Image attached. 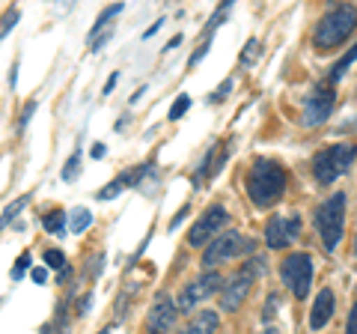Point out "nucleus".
<instances>
[{
	"mask_svg": "<svg viewBox=\"0 0 357 334\" xmlns=\"http://www.w3.org/2000/svg\"><path fill=\"white\" fill-rule=\"evenodd\" d=\"M248 194L256 209H271L286 194V170L274 159H256L248 176Z\"/></svg>",
	"mask_w": 357,
	"mask_h": 334,
	"instance_id": "obj_1",
	"label": "nucleus"
},
{
	"mask_svg": "<svg viewBox=\"0 0 357 334\" xmlns=\"http://www.w3.org/2000/svg\"><path fill=\"white\" fill-rule=\"evenodd\" d=\"M354 27H357V6H351V3L333 6L331 13L321 15V21L316 24L312 42H316L319 51H331V48L342 45V42L354 33Z\"/></svg>",
	"mask_w": 357,
	"mask_h": 334,
	"instance_id": "obj_2",
	"label": "nucleus"
},
{
	"mask_svg": "<svg viewBox=\"0 0 357 334\" xmlns=\"http://www.w3.org/2000/svg\"><path fill=\"white\" fill-rule=\"evenodd\" d=\"M354 159H357L354 143H333V147L321 150L316 155V161H312V173H316V180L321 185H331V182H337L345 170H349Z\"/></svg>",
	"mask_w": 357,
	"mask_h": 334,
	"instance_id": "obj_3",
	"label": "nucleus"
},
{
	"mask_svg": "<svg viewBox=\"0 0 357 334\" xmlns=\"http://www.w3.org/2000/svg\"><path fill=\"white\" fill-rule=\"evenodd\" d=\"M345 194L337 191V194H331L325 203L319 206V212H316V227L321 233V242H325V251H337V245L342 239V221H345Z\"/></svg>",
	"mask_w": 357,
	"mask_h": 334,
	"instance_id": "obj_4",
	"label": "nucleus"
},
{
	"mask_svg": "<svg viewBox=\"0 0 357 334\" xmlns=\"http://www.w3.org/2000/svg\"><path fill=\"white\" fill-rule=\"evenodd\" d=\"M256 251V242L241 236V233L236 230H227L220 233V236H215L208 245H206V254H203V266L211 272L218 263H227L232 257H241V254H253Z\"/></svg>",
	"mask_w": 357,
	"mask_h": 334,
	"instance_id": "obj_5",
	"label": "nucleus"
},
{
	"mask_svg": "<svg viewBox=\"0 0 357 334\" xmlns=\"http://www.w3.org/2000/svg\"><path fill=\"white\" fill-rule=\"evenodd\" d=\"M280 275H283V284L292 289V296L298 298H307L310 296V286H312V260L310 254H289L280 266Z\"/></svg>",
	"mask_w": 357,
	"mask_h": 334,
	"instance_id": "obj_6",
	"label": "nucleus"
},
{
	"mask_svg": "<svg viewBox=\"0 0 357 334\" xmlns=\"http://www.w3.org/2000/svg\"><path fill=\"white\" fill-rule=\"evenodd\" d=\"M227 221H229L227 206H220V203L208 206L203 212V218H199L191 227V233H188V245H191V248H203V245H208L215 236H220L223 227H227Z\"/></svg>",
	"mask_w": 357,
	"mask_h": 334,
	"instance_id": "obj_7",
	"label": "nucleus"
},
{
	"mask_svg": "<svg viewBox=\"0 0 357 334\" xmlns=\"http://www.w3.org/2000/svg\"><path fill=\"white\" fill-rule=\"evenodd\" d=\"M333 102H337V93H333L331 84H319L307 99H304V126L307 129H316L321 126L331 110H333Z\"/></svg>",
	"mask_w": 357,
	"mask_h": 334,
	"instance_id": "obj_8",
	"label": "nucleus"
},
{
	"mask_svg": "<svg viewBox=\"0 0 357 334\" xmlns=\"http://www.w3.org/2000/svg\"><path fill=\"white\" fill-rule=\"evenodd\" d=\"M253 281H256V269H250V263H248V266H241V269H238L236 275H232L227 284H223L220 307L227 310V314H232V310H238V307H241V302L248 298Z\"/></svg>",
	"mask_w": 357,
	"mask_h": 334,
	"instance_id": "obj_9",
	"label": "nucleus"
},
{
	"mask_svg": "<svg viewBox=\"0 0 357 334\" xmlns=\"http://www.w3.org/2000/svg\"><path fill=\"white\" fill-rule=\"evenodd\" d=\"M220 286H223V277H220L218 272H206V275H199L194 284H188V286L182 289V296H178L176 310H178V314H188V310H194V307H197V302H203V298L215 296Z\"/></svg>",
	"mask_w": 357,
	"mask_h": 334,
	"instance_id": "obj_10",
	"label": "nucleus"
},
{
	"mask_svg": "<svg viewBox=\"0 0 357 334\" xmlns=\"http://www.w3.org/2000/svg\"><path fill=\"white\" fill-rule=\"evenodd\" d=\"M301 233V218L298 215H274L271 221L265 224V245L274 251L292 245Z\"/></svg>",
	"mask_w": 357,
	"mask_h": 334,
	"instance_id": "obj_11",
	"label": "nucleus"
},
{
	"mask_svg": "<svg viewBox=\"0 0 357 334\" xmlns=\"http://www.w3.org/2000/svg\"><path fill=\"white\" fill-rule=\"evenodd\" d=\"M176 317H178V310L173 305V298L167 296V293L155 296V302L149 307V322H146L149 334H167V331L176 326Z\"/></svg>",
	"mask_w": 357,
	"mask_h": 334,
	"instance_id": "obj_12",
	"label": "nucleus"
},
{
	"mask_svg": "<svg viewBox=\"0 0 357 334\" xmlns=\"http://www.w3.org/2000/svg\"><path fill=\"white\" fill-rule=\"evenodd\" d=\"M331 317H333V293L331 289H321L316 296V305H312V314H310V328L321 331L331 322Z\"/></svg>",
	"mask_w": 357,
	"mask_h": 334,
	"instance_id": "obj_13",
	"label": "nucleus"
},
{
	"mask_svg": "<svg viewBox=\"0 0 357 334\" xmlns=\"http://www.w3.org/2000/svg\"><path fill=\"white\" fill-rule=\"evenodd\" d=\"M220 326V317L215 310H199V314L191 317L185 328H178V334H215Z\"/></svg>",
	"mask_w": 357,
	"mask_h": 334,
	"instance_id": "obj_14",
	"label": "nucleus"
},
{
	"mask_svg": "<svg viewBox=\"0 0 357 334\" xmlns=\"http://www.w3.org/2000/svg\"><path fill=\"white\" fill-rule=\"evenodd\" d=\"M42 227L48 230V233H54V236H63V230H66V212H63V209H51V212L42 218Z\"/></svg>",
	"mask_w": 357,
	"mask_h": 334,
	"instance_id": "obj_15",
	"label": "nucleus"
},
{
	"mask_svg": "<svg viewBox=\"0 0 357 334\" xmlns=\"http://www.w3.org/2000/svg\"><path fill=\"white\" fill-rule=\"evenodd\" d=\"M354 60H357V45H354V48H351V51L345 54V57H342V60H340V63L331 69V84H340L342 78H345V72H349L351 66H354Z\"/></svg>",
	"mask_w": 357,
	"mask_h": 334,
	"instance_id": "obj_16",
	"label": "nucleus"
},
{
	"mask_svg": "<svg viewBox=\"0 0 357 334\" xmlns=\"http://www.w3.org/2000/svg\"><path fill=\"white\" fill-rule=\"evenodd\" d=\"M89 224H93V212H89V209H75L72 212V221H69V227H72V233H84Z\"/></svg>",
	"mask_w": 357,
	"mask_h": 334,
	"instance_id": "obj_17",
	"label": "nucleus"
},
{
	"mask_svg": "<svg viewBox=\"0 0 357 334\" xmlns=\"http://www.w3.org/2000/svg\"><path fill=\"white\" fill-rule=\"evenodd\" d=\"M119 13H122V3H114L110 9H105V13L96 18V27L89 30V39H96V33H102V30H105V24H107V21L114 18V15H119Z\"/></svg>",
	"mask_w": 357,
	"mask_h": 334,
	"instance_id": "obj_18",
	"label": "nucleus"
},
{
	"mask_svg": "<svg viewBox=\"0 0 357 334\" xmlns=\"http://www.w3.org/2000/svg\"><path fill=\"white\" fill-rule=\"evenodd\" d=\"M27 203H30V194H24V197H18V200H15V203H13V206H6V212H3V215H0V230H3V227L9 224V221H13V218H15V215H18V212H21V209H24Z\"/></svg>",
	"mask_w": 357,
	"mask_h": 334,
	"instance_id": "obj_19",
	"label": "nucleus"
},
{
	"mask_svg": "<svg viewBox=\"0 0 357 334\" xmlns=\"http://www.w3.org/2000/svg\"><path fill=\"white\" fill-rule=\"evenodd\" d=\"M188 108H191V96H178L176 102H173V108H170V114H167V117H170V119L176 122L178 117H185V114H188Z\"/></svg>",
	"mask_w": 357,
	"mask_h": 334,
	"instance_id": "obj_20",
	"label": "nucleus"
},
{
	"mask_svg": "<svg viewBox=\"0 0 357 334\" xmlns=\"http://www.w3.org/2000/svg\"><path fill=\"white\" fill-rule=\"evenodd\" d=\"M45 263H48V269H57V272H63L66 269V257H63V251H45Z\"/></svg>",
	"mask_w": 357,
	"mask_h": 334,
	"instance_id": "obj_21",
	"label": "nucleus"
},
{
	"mask_svg": "<svg viewBox=\"0 0 357 334\" xmlns=\"http://www.w3.org/2000/svg\"><path fill=\"white\" fill-rule=\"evenodd\" d=\"M122 188H126V185H122V180H114L110 185H105V188H102V191H98L96 197H98V200H114V197L122 191Z\"/></svg>",
	"mask_w": 357,
	"mask_h": 334,
	"instance_id": "obj_22",
	"label": "nucleus"
},
{
	"mask_svg": "<svg viewBox=\"0 0 357 334\" xmlns=\"http://www.w3.org/2000/svg\"><path fill=\"white\" fill-rule=\"evenodd\" d=\"M27 269H30V254L24 251V254H21V257H18V263H15V269H13V281H21V277H24V275H27Z\"/></svg>",
	"mask_w": 357,
	"mask_h": 334,
	"instance_id": "obj_23",
	"label": "nucleus"
},
{
	"mask_svg": "<svg viewBox=\"0 0 357 334\" xmlns=\"http://www.w3.org/2000/svg\"><path fill=\"white\" fill-rule=\"evenodd\" d=\"M77 161H81V152H75L69 161H66V167H63V180L66 182H72L75 176H77Z\"/></svg>",
	"mask_w": 357,
	"mask_h": 334,
	"instance_id": "obj_24",
	"label": "nucleus"
},
{
	"mask_svg": "<svg viewBox=\"0 0 357 334\" xmlns=\"http://www.w3.org/2000/svg\"><path fill=\"white\" fill-rule=\"evenodd\" d=\"M15 21H18V9H6V15H3V24H0V39L6 36V33H9V27H13Z\"/></svg>",
	"mask_w": 357,
	"mask_h": 334,
	"instance_id": "obj_25",
	"label": "nucleus"
},
{
	"mask_svg": "<svg viewBox=\"0 0 357 334\" xmlns=\"http://www.w3.org/2000/svg\"><path fill=\"white\" fill-rule=\"evenodd\" d=\"M256 51H259V42H256V39H250V42H248V45H244V54H241V63H244V66H248V63H253V60H256Z\"/></svg>",
	"mask_w": 357,
	"mask_h": 334,
	"instance_id": "obj_26",
	"label": "nucleus"
},
{
	"mask_svg": "<svg viewBox=\"0 0 357 334\" xmlns=\"http://www.w3.org/2000/svg\"><path fill=\"white\" fill-rule=\"evenodd\" d=\"M229 90H232V81H223V84L218 87V90H215V93H211V96H208V102H211V105H218V102H223V96H227Z\"/></svg>",
	"mask_w": 357,
	"mask_h": 334,
	"instance_id": "obj_27",
	"label": "nucleus"
},
{
	"mask_svg": "<svg viewBox=\"0 0 357 334\" xmlns=\"http://www.w3.org/2000/svg\"><path fill=\"white\" fill-rule=\"evenodd\" d=\"M33 110H36V99L24 108V114H21V119H18V131H24L27 129V122H30V117H33Z\"/></svg>",
	"mask_w": 357,
	"mask_h": 334,
	"instance_id": "obj_28",
	"label": "nucleus"
},
{
	"mask_svg": "<svg viewBox=\"0 0 357 334\" xmlns=\"http://www.w3.org/2000/svg\"><path fill=\"white\" fill-rule=\"evenodd\" d=\"M277 305H280V298H277V296H268V302H265V314H262V319L268 322V319H271L274 317V310H277Z\"/></svg>",
	"mask_w": 357,
	"mask_h": 334,
	"instance_id": "obj_29",
	"label": "nucleus"
},
{
	"mask_svg": "<svg viewBox=\"0 0 357 334\" xmlns=\"http://www.w3.org/2000/svg\"><path fill=\"white\" fill-rule=\"evenodd\" d=\"M345 334H357V298H354V307H351V317H349V328Z\"/></svg>",
	"mask_w": 357,
	"mask_h": 334,
	"instance_id": "obj_30",
	"label": "nucleus"
},
{
	"mask_svg": "<svg viewBox=\"0 0 357 334\" xmlns=\"http://www.w3.org/2000/svg\"><path fill=\"white\" fill-rule=\"evenodd\" d=\"M161 27H164V18H158V21H155V24H152V27H149L146 33H143V39H149V36H155V33H158Z\"/></svg>",
	"mask_w": 357,
	"mask_h": 334,
	"instance_id": "obj_31",
	"label": "nucleus"
},
{
	"mask_svg": "<svg viewBox=\"0 0 357 334\" xmlns=\"http://www.w3.org/2000/svg\"><path fill=\"white\" fill-rule=\"evenodd\" d=\"M33 281L45 284V281H48V272H45V269H33Z\"/></svg>",
	"mask_w": 357,
	"mask_h": 334,
	"instance_id": "obj_32",
	"label": "nucleus"
},
{
	"mask_svg": "<svg viewBox=\"0 0 357 334\" xmlns=\"http://www.w3.org/2000/svg\"><path fill=\"white\" fill-rule=\"evenodd\" d=\"M116 81H119V75H114V78H110V81L105 84V96H107V93H114V87H116Z\"/></svg>",
	"mask_w": 357,
	"mask_h": 334,
	"instance_id": "obj_33",
	"label": "nucleus"
},
{
	"mask_svg": "<svg viewBox=\"0 0 357 334\" xmlns=\"http://www.w3.org/2000/svg\"><path fill=\"white\" fill-rule=\"evenodd\" d=\"M178 42H182V33H178V36H173L170 42H167V45H164V51H170V48H176V45H178Z\"/></svg>",
	"mask_w": 357,
	"mask_h": 334,
	"instance_id": "obj_34",
	"label": "nucleus"
},
{
	"mask_svg": "<svg viewBox=\"0 0 357 334\" xmlns=\"http://www.w3.org/2000/svg\"><path fill=\"white\" fill-rule=\"evenodd\" d=\"M102 155H105V147H102V143H96V147H93V159H102Z\"/></svg>",
	"mask_w": 357,
	"mask_h": 334,
	"instance_id": "obj_35",
	"label": "nucleus"
},
{
	"mask_svg": "<svg viewBox=\"0 0 357 334\" xmlns=\"http://www.w3.org/2000/svg\"><path fill=\"white\" fill-rule=\"evenodd\" d=\"M262 334H277V328H268V331H262Z\"/></svg>",
	"mask_w": 357,
	"mask_h": 334,
	"instance_id": "obj_36",
	"label": "nucleus"
},
{
	"mask_svg": "<svg viewBox=\"0 0 357 334\" xmlns=\"http://www.w3.org/2000/svg\"><path fill=\"white\" fill-rule=\"evenodd\" d=\"M354 254H357V236H354Z\"/></svg>",
	"mask_w": 357,
	"mask_h": 334,
	"instance_id": "obj_37",
	"label": "nucleus"
},
{
	"mask_svg": "<svg viewBox=\"0 0 357 334\" xmlns=\"http://www.w3.org/2000/svg\"><path fill=\"white\" fill-rule=\"evenodd\" d=\"M98 334H110V331H107V328H105V331H98Z\"/></svg>",
	"mask_w": 357,
	"mask_h": 334,
	"instance_id": "obj_38",
	"label": "nucleus"
}]
</instances>
